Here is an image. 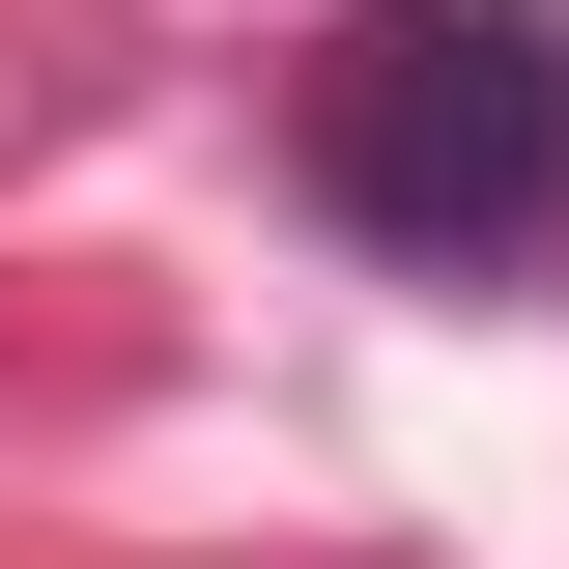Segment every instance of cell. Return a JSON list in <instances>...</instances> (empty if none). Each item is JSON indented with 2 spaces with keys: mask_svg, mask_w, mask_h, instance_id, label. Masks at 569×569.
Segmentation results:
<instances>
[{
  "mask_svg": "<svg viewBox=\"0 0 569 569\" xmlns=\"http://www.w3.org/2000/svg\"><path fill=\"white\" fill-rule=\"evenodd\" d=\"M284 171H313L370 257H427V284L569 257V29L541 0H370L342 58L284 86Z\"/></svg>",
  "mask_w": 569,
  "mask_h": 569,
  "instance_id": "1",
  "label": "cell"
}]
</instances>
